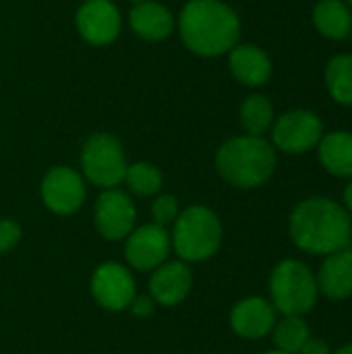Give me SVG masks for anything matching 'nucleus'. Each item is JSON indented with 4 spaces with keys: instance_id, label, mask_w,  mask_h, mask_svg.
<instances>
[{
    "instance_id": "obj_1",
    "label": "nucleus",
    "mask_w": 352,
    "mask_h": 354,
    "mask_svg": "<svg viewBox=\"0 0 352 354\" xmlns=\"http://www.w3.org/2000/svg\"><path fill=\"white\" fill-rule=\"evenodd\" d=\"M290 239L309 255H332L352 241V222L346 207L328 197H309L290 214Z\"/></svg>"
},
{
    "instance_id": "obj_2",
    "label": "nucleus",
    "mask_w": 352,
    "mask_h": 354,
    "mask_svg": "<svg viewBox=\"0 0 352 354\" xmlns=\"http://www.w3.org/2000/svg\"><path fill=\"white\" fill-rule=\"evenodd\" d=\"M176 25L185 46L203 58L230 52L241 37V19L222 0H189Z\"/></svg>"
},
{
    "instance_id": "obj_3",
    "label": "nucleus",
    "mask_w": 352,
    "mask_h": 354,
    "mask_svg": "<svg viewBox=\"0 0 352 354\" xmlns=\"http://www.w3.org/2000/svg\"><path fill=\"white\" fill-rule=\"evenodd\" d=\"M274 145L255 135H241L224 141L216 151L218 174L237 189H255L268 183L276 170Z\"/></svg>"
},
{
    "instance_id": "obj_4",
    "label": "nucleus",
    "mask_w": 352,
    "mask_h": 354,
    "mask_svg": "<svg viewBox=\"0 0 352 354\" xmlns=\"http://www.w3.org/2000/svg\"><path fill=\"white\" fill-rule=\"evenodd\" d=\"M170 245L185 263H197L214 257L222 245L220 216L207 205H189L172 224Z\"/></svg>"
},
{
    "instance_id": "obj_5",
    "label": "nucleus",
    "mask_w": 352,
    "mask_h": 354,
    "mask_svg": "<svg viewBox=\"0 0 352 354\" xmlns=\"http://www.w3.org/2000/svg\"><path fill=\"white\" fill-rule=\"evenodd\" d=\"M317 280L313 272L299 259L280 261L270 276V297L276 311L282 315L303 317L317 303Z\"/></svg>"
},
{
    "instance_id": "obj_6",
    "label": "nucleus",
    "mask_w": 352,
    "mask_h": 354,
    "mask_svg": "<svg viewBox=\"0 0 352 354\" xmlns=\"http://www.w3.org/2000/svg\"><path fill=\"white\" fill-rule=\"evenodd\" d=\"M129 168L122 143L110 133L91 135L81 149V176L100 189H116Z\"/></svg>"
},
{
    "instance_id": "obj_7",
    "label": "nucleus",
    "mask_w": 352,
    "mask_h": 354,
    "mask_svg": "<svg viewBox=\"0 0 352 354\" xmlns=\"http://www.w3.org/2000/svg\"><path fill=\"white\" fill-rule=\"evenodd\" d=\"M272 145L286 153H305L319 145L324 122L311 110H290L272 124Z\"/></svg>"
},
{
    "instance_id": "obj_8",
    "label": "nucleus",
    "mask_w": 352,
    "mask_h": 354,
    "mask_svg": "<svg viewBox=\"0 0 352 354\" xmlns=\"http://www.w3.org/2000/svg\"><path fill=\"white\" fill-rule=\"evenodd\" d=\"M137 222V209L129 193L120 189H104L93 205V224L102 239L124 241Z\"/></svg>"
},
{
    "instance_id": "obj_9",
    "label": "nucleus",
    "mask_w": 352,
    "mask_h": 354,
    "mask_svg": "<svg viewBox=\"0 0 352 354\" xmlns=\"http://www.w3.org/2000/svg\"><path fill=\"white\" fill-rule=\"evenodd\" d=\"M41 201L56 216H73L85 203V178L71 166H54L41 178Z\"/></svg>"
},
{
    "instance_id": "obj_10",
    "label": "nucleus",
    "mask_w": 352,
    "mask_h": 354,
    "mask_svg": "<svg viewBox=\"0 0 352 354\" xmlns=\"http://www.w3.org/2000/svg\"><path fill=\"white\" fill-rule=\"evenodd\" d=\"M91 297L93 301L112 313L118 311H127L131 301L137 295V286H135V278L133 272L116 261H106L100 263L93 274H91Z\"/></svg>"
},
{
    "instance_id": "obj_11",
    "label": "nucleus",
    "mask_w": 352,
    "mask_h": 354,
    "mask_svg": "<svg viewBox=\"0 0 352 354\" xmlns=\"http://www.w3.org/2000/svg\"><path fill=\"white\" fill-rule=\"evenodd\" d=\"M170 251L172 245L168 228L154 222L133 228L124 239V257L129 268L135 272H154L168 261Z\"/></svg>"
},
{
    "instance_id": "obj_12",
    "label": "nucleus",
    "mask_w": 352,
    "mask_h": 354,
    "mask_svg": "<svg viewBox=\"0 0 352 354\" xmlns=\"http://www.w3.org/2000/svg\"><path fill=\"white\" fill-rule=\"evenodd\" d=\"M79 35L91 46L112 44L122 27L120 10L112 0H85L75 17Z\"/></svg>"
},
{
    "instance_id": "obj_13",
    "label": "nucleus",
    "mask_w": 352,
    "mask_h": 354,
    "mask_svg": "<svg viewBox=\"0 0 352 354\" xmlns=\"http://www.w3.org/2000/svg\"><path fill=\"white\" fill-rule=\"evenodd\" d=\"M193 288V272L189 263L176 259L166 261L151 272L149 278V297L156 305L176 307L180 305Z\"/></svg>"
},
{
    "instance_id": "obj_14",
    "label": "nucleus",
    "mask_w": 352,
    "mask_h": 354,
    "mask_svg": "<svg viewBox=\"0 0 352 354\" xmlns=\"http://www.w3.org/2000/svg\"><path fill=\"white\" fill-rule=\"evenodd\" d=\"M276 324V309L261 297L239 301L230 311V328L245 340H259L272 332Z\"/></svg>"
},
{
    "instance_id": "obj_15",
    "label": "nucleus",
    "mask_w": 352,
    "mask_h": 354,
    "mask_svg": "<svg viewBox=\"0 0 352 354\" xmlns=\"http://www.w3.org/2000/svg\"><path fill=\"white\" fill-rule=\"evenodd\" d=\"M129 25L131 29L147 39V41H162L172 35L176 21L168 6L156 0H141L135 2V6L129 12Z\"/></svg>"
},
{
    "instance_id": "obj_16",
    "label": "nucleus",
    "mask_w": 352,
    "mask_h": 354,
    "mask_svg": "<svg viewBox=\"0 0 352 354\" xmlns=\"http://www.w3.org/2000/svg\"><path fill=\"white\" fill-rule=\"evenodd\" d=\"M317 288L330 301H344L352 297V249L326 255L317 276Z\"/></svg>"
},
{
    "instance_id": "obj_17",
    "label": "nucleus",
    "mask_w": 352,
    "mask_h": 354,
    "mask_svg": "<svg viewBox=\"0 0 352 354\" xmlns=\"http://www.w3.org/2000/svg\"><path fill=\"white\" fill-rule=\"evenodd\" d=\"M230 73L247 87H259L272 77L270 56L255 44H237L228 52Z\"/></svg>"
},
{
    "instance_id": "obj_18",
    "label": "nucleus",
    "mask_w": 352,
    "mask_h": 354,
    "mask_svg": "<svg viewBox=\"0 0 352 354\" xmlns=\"http://www.w3.org/2000/svg\"><path fill=\"white\" fill-rule=\"evenodd\" d=\"M322 166L340 178H352V133L332 131L322 137L317 145Z\"/></svg>"
},
{
    "instance_id": "obj_19",
    "label": "nucleus",
    "mask_w": 352,
    "mask_h": 354,
    "mask_svg": "<svg viewBox=\"0 0 352 354\" xmlns=\"http://www.w3.org/2000/svg\"><path fill=\"white\" fill-rule=\"evenodd\" d=\"M313 25L328 39H346L352 35V12L344 0H319L313 8Z\"/></svg>"
},
{
    "instance_id": "obj_20",
    "label": "nucleus",
    "mask_w": 352,
    "mask_h": 354,
    "mask_svg": "<svg viewBox=\"0 0 352 354\" xmlns=\"http://www.w3.org/2000/svg\"><path fill=\"white\" fill-rule=\"evenodd\" d=\"M326 87L334 102L352 106V54H338L328 62Z\"/></svg>"
},
{
    "instance_id": "obj_21",
    "label": "nucleus",
    "mask_w": 352,
    "mask_h": 354,
    "mask_svg": "<svg viewBox=\"0 0 352 354\" xmlns=\"http://www.w3.org/2000/svg\"><path fill=\"white\" fill-rule=\"evenodd\" d=\"M241 124L247 135L263 137L274 124V106L266 95L253 93L241 104Z\"/></svg>"
},
{
    "instance_id": "obj_22",
    "label": "nucleus",
    "mask_w": 352,
    "mask_h": 354,
    "mask_svg": "<svg viewBox=\"0 0 352 354\" xmlns=\"http://www.w3.org/2000/svg\"><path fill=\"white\" fill-rule=\"evenodd\" d=\"M122 183L135 197H154L162 191L164 176L158 166L149 162H135L129 164Z\"/></svg>"
},
{
    "instance_id": "obj_23",
    "label": "nucleus",
    "mask_w": 352,
    "mask_h": 354,
    "mask_svg": "<svg viewBox=\"0 0 352 354\" xmlns=\"http://www.w3.org/2000/svg\"><path fill=\"white\" fill-rule=\"evenodd\" d=\"M309 338V326L303 317L297 315H284V319L276 322L272 328V340L276 344V351L286 354H299Z\"/></svg>"
},
{
    "instance_id": "obj_24",
    "label": "nucleus",
    "mask_w": 352,
    "mask_h": 354,
    "mask_svg": "<svg viewBox=\"0 0 352 354\" xmlns=\"http://www.w3.org/2000/svg\"><path fill=\"white\" fill-rule=\"evenodd\" d=\"M180 203L174 195L170 193H162L154 199L151 203V218H154V224L158 226H172L176 222V218L180 216Z\"/></svg>"
},
{
    "instance_id": "obj_25",
    "label": "nucleus",
    "mask_w": 352,
    "mask_h": 354,
    "mask_svg": "<svg viewBox=\"0 0 352 354\" xmlns=\"http://www.w3.org/2000/svg\"><path fill=\"white\" fill-rule=\"evenodd\" d=\"M21 236H23L21 226L10 218H2L0 220V255L12 251L19 245Z\"/></svg>"
},
{
    "instance_id": "obj_26",
    "label": "nucleus",
    "mask_w": 352,
    "mask_h": 354,
    "mask_svg": "<svg viewBox=\"0 0 352 354\" xmlns=\"http://www.w3.org/2000/svg\"><path fill=\"white\" fill-rule=\"evenodd\" d=\"M129 311H131L135 317L145 319V317L154 315V311H156V301H154L149 295H135V299H133L131 305H129Z\"/></svg>"
},
{
    "instance_id": "obj_27",
    "label": "nucleus",
    "mask_w": 352,
    "mask_h": 354,
    "mask_svg": "<svg viewBox=\"0 0 352 354\" xmlns=\"http://www.w3.org/2000/svg\"><path fill=\"white\" fill-rule=\"evenodd\" d=\"M299 354H332L330 346L324 342V340H315V338H309L303 348L299 351Z\"/></svg>"
},
{
    "instance_id": "obj_28",
    "label": "nucleus",
    "mask_w": 352,
    "mask_h": 354,
    "mask_svg": "<svg viewBox=\"0 0 352 354\" xmlns=\"http://www.w3.org/2000/svg\"><path fill=\"white\" fill-rule=\"evenodd\" d=\"M344 205H346V212L352 214V180L346 185V189H344Z\"/></svg>"
},
{
    "instance_id": "obj_29",
    "label": "nucleus",
    "mask_w": 352,
    "mask_h": 354,
    "mask_svg": "<svg viewBox=\"0 0 352 354\" xmlns=\"http://www.w3.org/2000/svg\"><path fill=\"white\" fill-rule=\"evenodd\" d=\"M334 354H352V342L346 344V346H342V348H338Z\"/></svg>"
},
{
    "instance_id": "obj_30",
    "label": "nucleus",
    "mask_w": 352,
    "mask_h": 354,
    "mask_svg": "<svg viewBox=\"0 0 352 354\" xmlns=\"http://www.w3.org/2000/svg\"><path fill=\"white\" fill-rule=\"evenodd\" d=\"M263 354H286V353H282V351H270V353H263Z\"/></svg>"
},
{
    "instance_id": "obj_31",
    "label": "nucleus",
    "mask_w": 352,
    "mask_h": 354,
    "mask_svg": "<svg viewBox=\"0 0 352 354\" xmlns=\"http://www.w3.org/2000/svg\"><path fill=\"white\" fill-rule=\"evenodd\" d=\"M344 4H346L349 8H352V0H344Z\"/></svg>"
},
{
    "instance_id": "obj_32",
    "label": "nucleus",
    "mask_w": 352,
    "mask_h": 354,
    "mask_svg": "<svg viewBox=\"0 0 352 354\" xmlns=\"http://www.w3.org/2000/svg\"><path fill=\"white\" fill-rule=\"evenodd\" d=\"M133 2H141V0H133Z\"/></svg>"
}]
</instances>
